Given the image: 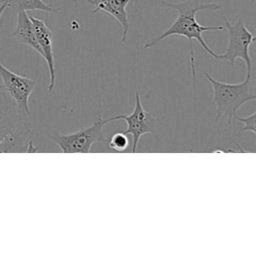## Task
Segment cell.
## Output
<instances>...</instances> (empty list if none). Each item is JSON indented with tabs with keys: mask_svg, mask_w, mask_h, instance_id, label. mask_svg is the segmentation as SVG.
Wrapping results in <instances>:
<instances>
[{
	"mask_svg": "<svg viewBox=\"0 0 256 256\" xmlns=\"http://www.w3.org/2000/svg\"><path fill=\"white\" fill-rule=\"evenodd\" d=\"M160 7L171 8L177 11V17L173 23L159 36L151 39L150 41L144 44V48H151L157 45L160 41L171 37V36H180L187 38L189 41L196 40L201 48L211 57L217 59L218 54L214 52L208 44L205 42L202 34L205 31H221L224 30L222 25L214 26H204L197 21V14L200 11L204 10H221L222 6L218 3L210 2L206 3L202 0H185L181 2H172V1H160Z\"/></svg>",
	"mask_w": 256,
	"mask_h": 256,
	"instance_id": "obj_1",
	"label": "cell"
},
{
	"mask_svg": "<svg viewBox=\"0 0 256 256\" xmlns=\"http://www.w3.org/2000/svg\"><path fill=\"white\" fill-rule=\"evenodd\" d=\"M203 75L212 87V103L216 106V121L225 117L228 124H231L238 109L244 103L256 99V96L250 92L252 73H247L245 79L238 83L218 81L207 72H203Z\"/></svg>",
	"mask_w": 256,
	"mask_h": 256,
	"instance_id": "obj_2",
	"label": "cell"
},
{
	"mask_svg": "<svg viewBox=\"0 0 256 256\" xmlns=\"http://www.w3.org/2000/svg\"><path fill=\"white\" fill-rule=\"evenodd\" d=\"M224 29L228 32V45L224 53L218 54L217 59L226 60L232 66L237 59L245 62L247 73H252V59L250 56V46L255 41L254 34L246 27L241 17L230 22L224 17Z\"/></svg>",
	"mask_w": 256,
	"mask_h": 256,
	"instance_id": "obj_3",
	"label": "cell"
},
{
	"mask_svg": "<svg viewBox=\"0 0 256 256\" xmlns=\"http://www.w3.org/2000/svg\"><path fill=\"white\" fill-rule=\"evenodd\" d=\"M107 123V120L99 115L96 121L88 127L69 134H56L51 138L63 153H88L93 144L101 137L103 128Z\"/></svg>",
	"mask_w": 256,
	"mask_h": 256,
	"instance_id": "obj_4",
	"label": "cell"
},
{
	"mask_svg": "<svg viewBox=\"0 0 256 256\" xmlns=\"http://www.w3.org/2000/svg\"><path fill=\"white\" fill-rule=\"evenodd\" d=\"M0 78L2 81V89L16 105L17 109L30 116L29 98L35 87V80L26 76L19 75L8 69L0 61Z\"/></svg>",
	"mask_w": 256,
	"mask_h": 256,
	"instance_id": "obj_5",
	"label": "cell"
},
{
	"mask_svg": "<svg viewBox=\"0 0 256 256\" xmlns=\"http://www.w3.org/2000/svg\"><path fill=\"white\" fill-rule=\"evenodd\" d=\"M106 120L108 123L114 120H123L126 122L127 128L123 130V132L127 135H132V153H135L141 136L152 133L154 122L157 118L144 109L141 101L140 90L137 89L135 92V105L133 111L130 114H116Z\"/></svg>",
	"mask_w": 256,
	"mask_h": 256,
	"instance_id": "obj_6",
	"label": "cell"
},
{
	"mask_svg": "<svg viewBox=\"0 0 256 256\" xmlns=\"http://www.w3.org/2000/svg\"><path fill=\"white\" fill-rule=\"evenodd\" d=\"M30 19L32 21V24L35 30L36 39L42 53L41 57L47 63L48 72H49L48 91L51 92L54 89L55 79H56L55 54H54V48H53V33L44 20L34 16H30Z\"/></svg>",
	"mask_w": 256,
	"mask_h": 256,
	"instance_id": "obj_7",
	"label": "cell"
},
{
	"mask_svg": "<svg viewBox=\"0 0 256 256\" xmlns=\"http://www.w3.org/2000/svg\"><path fill=\"white\" fill-rule=\"evenodd\" d=\"M131 0H87L94 8L92 13L103 12L114 18V20L121 27V37L120 40L122 43L126 42L128 30H129V21H128V12L127 6Z\"/></svg>",
	"mask_w": 256,
	"mask_h": 256,
	"instance_id": "obj_8",
	"label": "cell"
},
{
	"mask_svg": "<svg viewBox=\"0 0 256 256\" xmlns=\"http://www.w3.org/2000/svg\"><path fill=\"white\" fill-rule=\"evenodd\" d=\"M11 36L19 43L25 44L32 48L35 52H37L40 56H42L40 47L38 45L35 30L30 19V15L24 10L17 11V18L15 28L11 34Z\"/></svg>",
	"mask_w": 256,
	"mask_h": 256,
	"instance_id": "obj_9",
	"label": "cell"
},
{
	"mask_svg": "<svg viewBox=\"0 0 256 256\" xmlns=\"http://www.w3.org/2000/svg\"><path fill=\"white\" fill-rule=\"evenodd\" d=\"M2 2H6L9 7L16 8L17 11H43L48 13H58L61 11V8L48 4L43 0H0V3Z\"/></svg>",
	"mask_w": 256,
	"mask_h": 256,
	"instance_id": "obj_10",
	"label": "cell"
},
{
	"mask_svg": "<svg viewBox=\"0 0 256 256\" xmlns=\"http://www.w3.org/2000/svg\"><path fill=\"white\" fill-rule=\"evenodd\" d=\"M128 145H129V140H128L127 134H125L123 131H119L113 134L107 141L108 148L115 152L125 151Z\"/></svg>",
	"mask_w": 256,
	"mask_h": 256,
	"instance_id": "obj_11",
	"label": "cell"
},
{
	"mask_svg": "<svg viewBox=\"0 0 256 256\" xmlns=\"http://www.w3.org/2000/svg\"><path fill=\"white\" fill-rule=\"evenodd\" d=\"M255 116H256V113L252 112L250 115H248L246 117H240L236 114L234 118H236L239 122L243 123V129H242L243 131H250V132H252L253 135H255L256 134Z\"/></svg>",
	"mask_w": 256,
	"mask_h": 256,
	"instance_id": "obj_12",
	"label": "cell"
},
{
	"mask_svg": "<svg viewBox=\"0 0 256 256\" xmlns=\"http://www.w3.org/2000/svg\"><path fill=\"white\" fill-rule=\"evenodd\" d=\"M9 6H8V4L6 3V2H2V3H0V19H1V16H2V14L4 13V11L6 10V8H8Z\"/></svg>",
	"mask_w": 256,
	"mask_h": 256,
	"instance_id": "obj_13",
	"label": "cell"
},
{
	"mask_svg": "<svg viewBox=\"0 0 256 256\" xmlns=\"http://www.w3.org/2000/svg\"><path fill=\"white\" fill-rule=\"evenodd\" d=\"M71 1H72V2H73L75 5L78 3V0H71Z\"/></svg>",
	"mask_w": 256,
	"mask_h": 256,
	"instance_id": "obj_14",
	"label": "cell"
}]
</instances>
